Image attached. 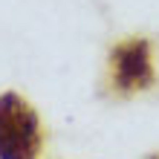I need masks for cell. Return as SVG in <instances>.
<instances>
[{
    "mask_svg": "<svg viewBox=\"0 0 159 159\" xmlns=\"http://www.w3.org/2000/svg\"><path fill=\"white\" fill-rule=\"evenodd\" d=\"M38 113L17 93L0 96V159H38L41 153Z\"/></svg>",
    "mask_w": 159,
    "mask_h": 159,
    "instance_id": "obj_1",
    "label": "cell"
},
{
    "mask_svg": "<svg viewBox=\"0 0 159 159\" xmlns=\"http://www.w3.org/2000/svg\"><path fill=\"white\" fill-rule=\"evenodd\" d=\"M153 64H151V41L148 38H130L125 43L113 46L110 52V90L116 96L153 87Z\"/></svg>",
    "mask_w": 159,
    "mask_h": 159,
    "instance_id": "obj_2",
    "label": "cell"
}]
</instances>
